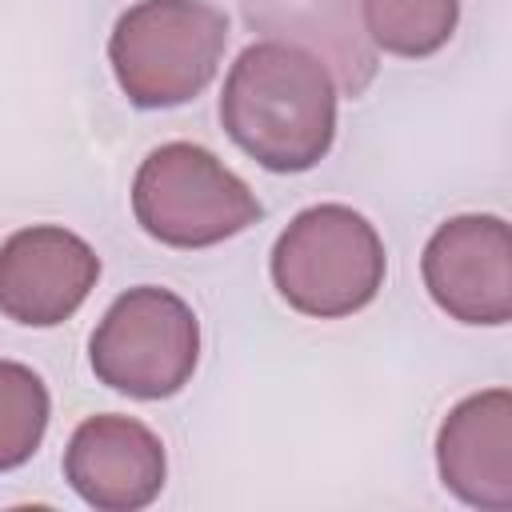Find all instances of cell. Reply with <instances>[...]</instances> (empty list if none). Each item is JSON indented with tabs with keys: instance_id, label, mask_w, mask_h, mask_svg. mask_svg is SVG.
Returning <instances> with one entry per match:
<instances>
[{
	"instance_id": "9",
	"label": "cell",
	"mask_w": 512,
	"mask_h": 512,
	"mask_svg": "<svg viewBox=\"0 0 512 512\" xmlns=\"http://www.w3.org/2000/svg\"><path fill=\"white\" fill-rule=\"evenodd\" d=\"M440 480L472 508H512V396L488 388L460 400L436 436Z\"/></svg>"
},
{
	"instance_id": "8",
	"label": "cell",
	"mask_w": 512,
	"mask_h": 512,
	"mask_svg": "<svg viewBox=\"0 0 512 512\" xmlns=\"http://www.w3.org/2000/svg\"><path fill=\"white\" fill-rule=\"evenodd\" d=\"M164 444L132 416H88L64 448V480L100 512H136L164 488Z\"/></svg>"
},
{
	"instance_id": "5",
	"label": "cell",
	"mask_w": 512,
	"mask_h": 512,
	"mask_svg": "<svg viewBox=\"0 0 512 512\" xmlns=\"http://www.w3.org/2000/svg\"><path fill=\"white\" fill-rule=\"evenodd\" d=\"M88 356L92 372L112 392L136 400L176 396L192 380L200 360L196 312L168 288H128L100 316Z\"/></svg>"
},
{
	"instance_id": "4",
	"label": "cell",
	"mask_w": 512,
	"mask_h": 512,
	"mask_svg": "<svg viewBox=\"0 0 512 512\" xmlns=\"http://www.w3.org/2000/svg\"><path fill=\"white\" fill-rule=\"evenodd\" d=\"M136 224L172 248H208L260 220L252 188L200 144H160L132 180Z\"/></svg>"
},
{
	"instance_id": "1",
	"label": "cell",
	"mask_w": 512,
	"mask_h": 512,
	"mask_svg": "<svg viewBox=\"0 0 512 512\" xmlns=\"http://www.w3.org/2000/svg\"><path fill=\"white\" fill-rule=\"evenodd\" d=\"M220 120L232 144L268 172H308L336 136L332 72L296 44H248L224 80Z\"/></svg>"
},
{
	"instance_id": "7",
	"label": "cell",
	"mask_w": 512,
	"mask_h": 512,
	"mask_svg": "<svg viewBox=\"0 0 512 512\" xmlns=\"http://www.w3.org/2000/svg\"><path fill=\"white\" fill-rule=\"evenodd\" d=\"M96 280V252L68 228L32 224L0 244V312L24 328L64 324Z\"/></svg>"
},
{
	"instance_id": "3",
	"label": "cell",
	"mask_w": 512,
	"mask_h": 512,
	"mask_svg": "<svg viewBox=\"0 0 512 512\" xmlns=\"http://www.w3.org/2000/svg\"><path fill=\"white\" fill-rule=\"evenodd\" d=\"M384 268L376 228L344 204L304 208L272 248L276 292L316 320H340L372 304L384 284Z\"/></svg>"
},
{
	"instance_id": "11",
	"label": "cell",
	"mask_w": 512,
	"mask_h": 512,
	"mask_svg": "<svg viewBox=\"0 0 512 512\" xmlns=\"http://www.w3.org/2000/svg\"><path fill=\"white\" fill-rule=\"evenodd\" d=\"M48 412L44 380L16 360H0V472L20 468L40 448Z\"/></svg>"
},
{
	"instance_id": "6",
	"label": "cell",
	"mask_w": 512,
	"mask_h": 512,
	"mask_svg": "<svg viewBox=\"0 0 512 512\" xmlns=\"http://www.w3.org/2000/svg\"><path fill=\"white\" fill-rule=\"evenodd\" d=\"M424 288L460 324L512 316V240L500 216H452L424 248Z\"/></svg>"
},
{
	"instance_id": "2",
	"label": "cell",
	"mask_w": 512,
	"mask_h": 512,
	"mask_svg": "<svg viewBox=\"0 0 512 512\" xmlns=\"http://www.w3.org/2000/svg\"><path fill=\"white\" fill-rule=\"evenodd\" d=\"M228 16L208 0H140L108 40L120 92L136 108H176L200 96L224 56Z\"/></svg>"
},
{
	"instance_id": "10",
	"label": "cell",
	"mask_w": 512,
	"mask_h": 512,
	"mask_svg": "<svg viewBox=\"0 0 512 512\" xmlns=\"http://www.w3.org/2000/svg\"><path fill=\"white\" fill-rule=\"evenodd\" d=\"M368 36L392 56L440 52L460 20V0H360Z\"/></svg>"
}]
</instances>
